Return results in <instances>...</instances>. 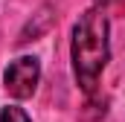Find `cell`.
Wrapping results in <instances>:
<instances>
[{
  "label": "cell",
  "instance_id": "1",
  "mask_svg": "<svg viewBox=\"0 0 125 122\" xmlns=\"http://www.w3.org/2000/svg\"><path fill=\"white\" fill-rule=\"evenodd\" d=\"M70 58H73V73L84 96H96V84L102 70L111 61V23L105 9H87L76 26H73V41H70Z\"/></svg>",
  "mask_w": 125,
  "mask_h": 122
},
{
  "label": "cell",
  "instance_id": "2",
  "mask_svg": "<svg viewBox=\"0 0 125 122\" xmlns=\"http://www.w3.org/2000/svg\"><path fill=\"white\" fill-rule=\"evenodd\" d=\"M41 81V64L35 55H21V58L9 61V67L3 70V87L12 99H29L38 90Z\"/></svg>",
  "mask_w": 125,
  "mask_h": 122
},
{
  "label": "cell",
  "instance_id": "3",
  "mask_svg": "<svg viewBox=\"0 0 125 122\" xmlns=\"http://www.w3.org/2000/svg\"><path fill=\"white\" fill-rule=\"evenodd\" d=\"M0 122H32V119H29V113L23 108L6 105V108H0Z\"/></svg>",
  "mask_w": 125,
  "mask_h": 122
},
{
  "label": "cell",
  "instance_id": "4",
  "mask_svg": "<svg viewBox=\"0 0 125 122\" xmlns=\"http://www.w3.org/2000/svg\"><path fill=\"white\" fill-rule=\"evenodd\" d=\"M111 3H119V0H96V6H99V9H105V6H111Z\"/></svg>",
  "mask_w": 125,
  "mask_h": 122
}]
</instances>
